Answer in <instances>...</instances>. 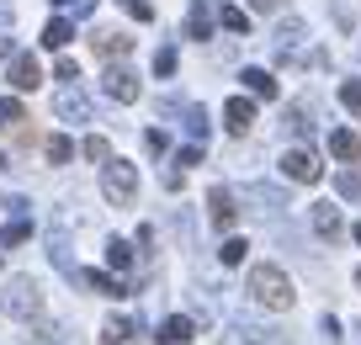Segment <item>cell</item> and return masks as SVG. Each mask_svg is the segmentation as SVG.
Returning a JSON list of instances; mask_svg holds the SVG:
<instances>
[{
	"instance_id": "obj_1",
	"label": "cell",
	"mask_w": 361,
	"mask_h": 345,
	"mask_svg": "<svg viewBox=\"0 0 361 345\" xmlns=\"http://www.w3.org/2000/svg\"><path fill=\"white\" fill-rule=\"evenodd\" d=\"M245 287H250V298H255L260 308H271V313H287L298 303V292H293V282H287L282 266H255Z\"/></svg>"
},
{
	"instance_id": "obj_2",
	"label": "cell",
	"mask_w": 361,
	"mask_h": 345,
	"mask_svg": "<svg viewBox=\"0 0 361 345\" xmlns=\"http://www.w3.org/2000/svg\"><path fill=\"white\" fill-rule=\"evenodd\" d=\"M0 313H6V319H37V313H43V287H37L32 277H11L6 292H0Z\"/></svg>"
},
{
	"instance_id": "obj_3",
	"label": "cell",
	"mask_w": 361,
	"mask_h": 345,
	"mask_svg": "<svg viewBox=\"0 0 361 345\" xmlns=\"http://www.w3.org/2000/svg\"><path fill=\"white\" fill-rule=\"evenodd\" d=\"M102 191H106V202L128 207V202L138 197V170L128 165V159H106V170H102Z\"/></svg>"
},
{
	"instance_id": "obj_4",
	"label": "cell",
	"mask_w": 361,
	"mask_h": 345,
	"mask_svg": "<svg viewBox=\"0 0 361 345\" xmlns=\"http://www.w3.org/2000/svg\"><path fill=\"white\" fill-rule=\"evenodd\" d=\"M282 176H293V181H303V186H314V181L324 176V165H319L308 149H287V155H282Z\"/></svg>"
},
{
	"instance_id": "obj_5",
	"label": "cell",
	"mask_w": 361,
	"mask_h": 345,
	"mask_svg": "<svg viewBox=\"0 0 361 345\" xmlns=\"http://www.w3.org/2000/svg\"><path fill=\"white\" fill-rule=\"evenodd\" d=\"M6 80H11L16 90H37V85H43V64H37L32 54H11V69H6Z\"/></svg>"
},
{
	"instance_id": "obj_6",
	"label": "cell",
	"mask_w": 361,
	"mask_h": 345,
	"mask_svg": "<svg viewBox=\"0 0 361 345\" xmlns=\"http://www.w3.org/2000/svg\"><path fill=\"white\" fill-rule=\"evenodd\" d=\"M54 107H59V117H64V123H90V101H85V90H80V85H64Z\"/></svg>"
},
{
	"instance_id": "obj_7",
	"label": "cell",
	"mask_w": 361,
	"mask_h": 345,
	"mask_svg": "<svg viewBox=\"0 0 361 345\" xmlns=\"http://www.w3.org/2000/svg\"><path fill=\"white\" fill-rule=\"evenodd\" d=\"M224 128H228V133H234V138H245L250 128H255V101L234 96V101H228V107H224Z\"/></svg>"
},
{
	"instance_id": "obj_8",
	"label": "cell",
	"mask_w": 361,
	"mask_h": 345,
	"mask_svg": "<svg viewBox=\"0 0 361 345\" xmlns=\"http://www.w3.org/2000/svg\"><path fill=\"white\" fill-rule=\"evenodd\" d=\"M106 96L112 101H138V75H128V69H106Z\"/></svg>"
},
{
	"instance_id": "obj_9",
	"label": "cell",
	"mask_w": 361,
	"mask_h": 345,
	"mask_svg": "<svg viewBox=\"0 0 361 345\" xmlns=\"http://www.w3.org/2000/svg\"><path fill=\"white\" fill-rule=\"evenodd\" d=\"M314 229H319L324 239H340V234H345V218H340L335 202H319V207H314Z\"/></svg>"
},
{
	"instance_id": "obj_10",
	"label": "cell",
	"mask_w": 361,
	"mask_h": 345,
	"mask_svg": "<svg viewBox=\"0 0 361 345\" xmlns=\"http://www.w3.org/2000/svg\"><path fill=\"white\" fill-rule=\"evenodd\" d=\"M207 207H213V223H218V229H234L239 207H234V197H228L224 186H213V191H207Z\"/></svg>"
},
{
	"instance_id": "obj_11",
	"label": "cell",
	"mask_w": 361,
	"mask_h": 345,
	"mask_svg": "<svg viewBox=\"0 0 361 345\" xmlns=\"http://www.w3.org/2000/svg\"><path fill=\"white\" fill-rule=\"evenodd\" d=\"M192 334H197V324L176 313V319H165V324H159V334H154V340H159V345H186Z\"/></svg>"
},
{
	"instance_id": "obj_12",
	"label": "cell",
	"mask_w": 361,
	"mask_h": 345,
	"mask_svg": "<svg viewBox=\"0 0 361 345\" xmlns=\"http://www.w3.org/2000/svg\"><path fill=\"white\" fill-rule=\"evenodd\" d=\"M90 48H96L102 59H123L128 48H133V37H128V32H96V37H90Z\"/></svg>"
},
{
	"instance_id": "obj_13",
	"label": "cell",
	"mask_w": 361,
	"mask_h": 345,
	"mask_svg": "<svg viewBox=\"0 0 361 345\" xmlns=\"http://www.w3.org/2000/svg\"><path fill=\"white\" fill-rule=\"evenodd\" d=\"M329 155H335V159H345V165H350V159L361 155V138L350 133V128H335V133H329Z\"/></svg>"
},
{
	"instance_id": "obj_14",
	"label": "cell",
	"mask_w": 361,
	"mask_h": 345,
	"mask_svg": "<svg viewBox=\"0 0 361 345\" xmlns=\"http://www.w3.org/2000/svg\"><path fill=\"white\" fill-rule=\"evenodd\" d=\"M69 37H75V22H69V16H54V22L43 27V48H69Z\"/></svg>"
},
{
	"instance_id": "obj_15",
	"label": "cell",
	"mask_w": 361,
	"mask_h": 345,
	"mask_svg": "<svg viewBox=\"0 0 361 345\" xmlns=\"http://www.w3.org/2000/svg\"><path fill=\"white\" fill-rule=\"evenodd\" d=\"M80 282H85L90 292H102V298H123V292H128L117 277H102V271H80Z\"/></svg>"
},
{
	"instance_id": "obj_16",
	"label": "cell",
	"mask_w": 361,
	"mask_h": 345,
	"mask_svg": "<svg viewBox=\"0 0 361 345\" xmlns=\"http://www.w3.org/2000/svg\"><path fill=\"white\" fill-rule=\"evenodd\" d=\"M239 80L250 85V96H266V101L276 96V75H271V69H245Z\"/></svg>"
},
{
	"instance_id": "obj_17",
	"label": "cell",
	"mask_w": 361,
	"mask_h": 345,
	"mask_svg": "<svg viewBox=\"0 0 361 345\" xmlns=\"http://www.w3.org/2000/svg\"><path fill=\"white\" fill-rule=\"evenodd\" d=\"M207 11H213V0H197V6H192V22H186V32H192L197 43L213 32V16H207Z\"/></svg>"
},
{
	"instance_id": "obj_18",
	"label": "cell",
	"mask_w": 361,
	"mask_h": 345,
	"mask_svg": "<svg viewBox=\"0 0 361 345\" xmlns=\"http://www.w3.org/2000/svg\"><path fill=\"white\" fill-rule=\"evenodd\" d=\"M298 37H303V22H282V27H276V54H293V48H298Z\"/></svg>"
},
{
	"instance_id": "obj_19",
	"label": "cell",
	"mask_w": 361,
	"mask_h": 345,
	"mask_svg": "<svg viewBox=\"0 0 361 345\" xmlns=\"http://www.w3.org/2000/svg\"><path fill=\"white\" fill-rule=\"evenodd\" d=\"M128 334H133V324H128V319H106L102 324V345H128Z\"/></svg>"
},
{
	"instance_id": "obj_20",
	"label": "cell",
	"mask_w": 361,
	"mask_h": 345,
	"mask_svg": "<svg viewBox=\"0 0 361 345\" xmlns=\"http://www.w3.org/2000/svg\"><path fill=\"white\" fill-rule=\"evenodd\" d=\"M106 266H112V271H128V266H133V245L112 239V245H106Z\"/></svg>"
},
{
	"instance_id": "obj_21",
	"label": "cell",
	"mask_w": 361,
	"mask_h": 345,
	"mask_svg": "<svg viewBox=\"0 0 361 345\" xmlns=\"http://www.w3.org/2000/svg\"><path fill=\"white\" fill-rule=\"evenodd\" d=\"M43 149H48V159H54V165H69V155H75V144H69L64 133H54V138H48Z\"/></svg>"
},
{
	"instance_id": "obj_22",
	"label": "cell",
	"mask_w": 361,
	"mask_h": 345,
	"mask_svg": "<svg viewBox=\"0 0 361 345\" xmlns=\"http://www.w3.org/2000/svg\"><path fill=\"white\" fill-rule=\"evenodd\" d=\"M0 123H6V128H22L27 123V111H22V101H16V96L0 101Z\"/></svg>"
},
{
	"instance_id": "obj_23",
	"label": "cell",
	"mask_w": 361,
	"mask_h": 345,
	"mask_svg": "<svg viewBox=\"0 0 361 345\" xmlns=\"http://www.w3.org/2000/svg\"><path fill=\"white\" fill-rule=\"evenodd\" d=\"M245 250H250L245 239H228V245L218 250V260H224V266H245Z\"/></svg>"
},
{
	"instance_id": "obj_24",
	"label": "cell",
	"mask_w": 361,
	"mask_h": 345,
	"mask_svg": "<svg viewBox=\"0 0 361 345\" xmlns=\"http://www.w3.org/2000/svg\"><path fill=\"white\" fill-rule=\"evenodd\" d=\"M218 22H224L228 32H250V16L239 11V6H224V16H218Z\"/></svg>"
},
{
	"instance_id": "obj_25",
	"label": "cell",
	"mask_w": 361,
	"mask_h": 345,
	"mask_svg": "<svg viewBox=\"0 0 361 345\" xmlns=\"http://www.w3.org/2000/svg\"><path fill=\"white\" fill-rule=\"evenodd\" d=\"M27 234H32V223H27V218H16V223H6V234H0V245H22Z\"/></svg>"
},
{
	"instance_id": "obj_26",
	"label": "cell",
	"mask_w": 361,
	"mask_h": 345,
	"mask_svg": "<svg viewBox=\"0 0 361 345\" xmlns=\"http://www.w3.org/2000/svg\"><path fill=\"white\" fill-rule=\"evenodd\" d=\"M340 101H345V111L361 117V80H345V85H340Z\"/></svg>"
},
{
	"instance_id": "obj_27",
	"label": "cell",
	"mask_w": 361,
	"mask_h": 345,
	"mask_svg": "<svg viewBox=\"0 0 361 345\" xmlns=\"http://www.w3.org/2000/svg\"><path fill=\"white\" fill-rule=\"evenodd\" d=\"M85 159H112V144H106L102 133H96V138H85Z\"/></svg>"
},
{
	"instance_id": "obj_28",
	"label": "cell",
	"mask_w": 361,
	"mask_h": 345,
	"mask_svg": "<svg viewBox=\"0 0 361 345\" xmlns=\"http://www.w3.org/2000/svg\"><path fill=\"white\" fill-rule=\"evenodd\" d=\"M186 128H192V138H207V111L192 107V111H186Z\"/></svg>"
},
{
	"instance_id": "obj_29",
	"label": "cell",
	"mask_w": 361,
	"mask_h": 345,
	"mask_svg": "<svg viewBox=\"0 0 361 345\" xmlns=\"http://www.w3.org/2000/svg\"><path fill=\"white\" fill-rule=\"evenodd\" d=\"M335 186L345 191V197H361V176H356V170H340V176H335Z\"/></svg>"
},
{
	"instance_id": "obj_30",
	"label": "cell",
	"mask_w": 361,
	"mask_h": 345,
	"mask_svg": "<svg viewBox=\"0 0 361 345\" xmlns=\"http://www.w3.org/2000/svg\"><path fill=\"white\" fill-rule=\"evenodd\" d=\"M154 75H176V48H159L154 54Z\"/></svg>"
},
{
	"instance_id": "obj_31",
	"label": "cell",
	"mask_w": 361,
	"mask_h": 345,
	"mask_svg": "<svg viewBox=\"0 0 361 345\" xmlns=\"http://www.w3.org/2000/svg\"><path fill=\"white\" fill-rule=\"evenodd\" d=\"M144 144L154 149V155H165V149H170V133H165V128H149V133H144Z\"/></svg>"
},
{
	"instance_id": "obj_32",
	"label": "cell",
	"mask_w": 361,
	"mask_h": 345,
	"mask_svg": "<svg viewBox=\"0 0 361 345\" xmlns=\"http://www.w3.org/2000/svg\"><path fill=\"white\" fill-rule=\"evenodd\" d=\"M54 75L64 80V85H75V80H80V64H75V59H59V69H54Z\"/></svg>"
},
{
	"instance_id": "obj_33",
	"label": "cell",
	"mask_w": 361,
	"mask_h": 345,
	"mask_svg": "<svg viewBox=\"0 0 361 345\" xmlns=\"http://www.w3.org/2000/svg\"><path fill=\"white\" fill-rule=\"evenodd\" d=\"M128 6V16H138V22H149V16H154V6H149V0H123Z\"/></svg>"
},
{
	"instance_id": "obj_34",
	"label": "cell",
	"mask_w": 361,
	"mask_h": 345,
	"mask_svg": "<svg viewBox=\"0 0 361 345\" xmlns=\"http://www.w3.org/2000/svg\"><path fill=\"white\" fill-rule=\"evenodd\" d=\"M176 165H202V144H186V149L176 155Z\"/></svg>"
},
{
	"instance_id": "obj_35",
	"label": "cell",
	"mask_w": 361,
	"mask_h": 345,
	"mask_svg": "<svg viewBox=\"0 0 361 345\" xmlns=\"http://www.w3.org/2000/svg\"><path fill=\"white\" fill-rule=\"evenodd\" d=\"M69 6H75V16H90V11H96V0H69Z\"/></svg>"
},
{
	"instance_id": "obj_36",
	"label": "cell",
	"mask_w": 361,
	"mask_h": 345,
	"mask_svg": "<svg viewBox=\"0 0 361 345\" xmlns=\"http://www.w3.org/2000/svg\"><path fill=\"white\" fill-rule=\"evenodd\" d=\"M282 0H250V11H276Z\"/></svg>"
},
{
	"instance_id": "obj_37",
	"label": "cell",
	"mask_w": 361,
	"mask_h": 345,
	"mask_svg": "<svg viewBox=\"0 0 361 345\" xmlns=\"http://www.w3.org/2000/svg\"><path fill=\"white\" fill-rule=\"evenodd\" d=\"M356 245H361V223H356Z\"/></svg>"
},
{
	"instance_id": "obj_38",
	"label": "cell",
	"mask_w": 361,
	"mask_h": 345,
	"mask_svg": "<svg viewBox=\"0 0 361 345\" xmlns=\"http://www.w3.org/2000/svg\"><path fill=\"white\" fill-rule=\"evenodd\" d=\"M356 287H361V271H356Z\"/></svg>"
}]
</instances>
